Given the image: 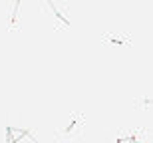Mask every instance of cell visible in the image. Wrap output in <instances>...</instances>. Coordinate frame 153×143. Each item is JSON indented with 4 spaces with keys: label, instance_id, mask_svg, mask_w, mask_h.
<instances>
[{
    "label": "cell",
    "instance_id": "cell-1",
    "mask_svg": "<svg viewBox=\"0 0 153 143\" xmlns=\"http://www.w3.org/2000/svg\"><path fill=\"white\" fill-rule=\"evenodd\" d=\"M12 143H38V141H36V139L32 137V135H30L28 131H26V133H24V135H22L20 139H16V141H12Z\"/></svg>",
    "mask_w": 153,
    "mask_h": 143
}]
</instances>
